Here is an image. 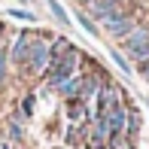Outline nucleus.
I'll return each mask as SVG.
<instances>
[{"instance_id": "nucleus-17", "label": "nucleus", "mask_w": 149, "mask_h": 149, "mask_svg": "<svg viewBox=\"0 0 149 149\" xmlns=\"http://www.w3.org/2000/svg\"><path fill=\"white\" fill-rule=\"evenodd\" d=\"M22 134H24L22 125H15V122H12V125H9V137H12V140H22Z\"/></svg>"}, {"instance_id": "nucleus-1", "label": "nucleus", "mask_w": 149, "mask_h": 149, "mask_svg": "<svg viewBox=\"0 0 149 149\" xmlns=\"http://www.w3.org/2000/svg\"><path fill=\"white\" fill-rule=\"evenodd\" d=\"M85 61L82 55V49L79 46H70V49L61 55L55 64H49V70H46V76H43V94L46 91H52L58 82H64L67 76H73V73H79V64Z\"/></svg>"}, {"instance_id": "nucleus-12", "label": "nucleus", "mask_w": 149, "mask_h": 149, "mask_svg": "<svg viewBox=\"0 0 149 149\" xmlns=\"http://www.w3.org/2000/svg\"><path fill=\"white\" fill-rule=\"evenodd\" d=\"M46 3H49V12H52V15H55V18H58L61 24H70V22H73V18L67 15V9H64V6L58 3V0H46Z\"/></svg>"}, {"instance_id": "nucleus-4", "label": "nucleus", "mask_w": 149, "mask_h": 149, "mask_svg": "<svg viewBox=\"0 0 149 149\" xmlns=\"http://www.w3.org/2000/svg\"><path fill=\"white\" fill-rule=\"evenodd\" d=\"M134 24H137V18H134L131 12H125V9H113L110 15L100 22V31L110 33V37H116V40H122L128 31L134 28Z\"/></svg>"}, {"instance_id": "nucleus-19", "label": "nucleus", "mask_w": 149, "mask_h": 149, "mask_svg": "<svg viewBox=\"0 0 149 149\" xmlns=\"http://www.w3.org/2000/svg\"><path fill=\"white\" fill-rule=\"evenodd\" d=\"M0 40H3V28H0Z\"/></svg>"}, {"instance_id": "nucleus-18", "label": "nucleus", "mask_w": 149, "mask_h": 149, "mask_svg": "<svg viewBox=\"0 0 149 149\" xmlns=\"http://www.w3.org/2000/svg\"><path fill=\"white\" fill-rule=\"evenodd\" d=\"M107 6H110V9H122V3H125V0H104Z\"/></svg>"}, {"instance_id": "nucleus-2", "label": "nucleus", "mask_w": 149, "mask_h": 149, "mask_svg": "<svg viewBox=\"0 0 149 149\" xmlns=\"http://www.w3.org/2000/svg\"><path fill=\"white\" fill-rule=\"evenodd\" d=\"M49 49H52V33H46V31H33L31 52H28V61H24V67H28L31 76H37V79L46 76V70H49V64H52Z\"/></svg>"}, {"instance_id": "nucleus-15", "label": "nucleus", "mask_w": 149, "mask_h": 149, "mask_svg": "<svg viewBox=\"0 0 149 149\" xmlns=\"http://www.w3.org/2000/svg\"><path fill=\"white\" fill-rule=\"evenodd\" d=\"M110 58H113V61H116V64L122 67V73H131V70H134V67H131V61H128L125 55H122L119 49H110Z\"/></svg>"}, {"instance_id": "nucleus-8", "label": "nucleus", "mask_w": 149, "mask_h": 149, "mask_svg": "<svg viewBox=\"0 0 149 149\" xmlns=\"http://www.w3.org/2000/svg\"><path fill=\"white\" fill-rule=\"evenodd\" d=\"M104 119H107V125H110V134H125V128H128V107L125 104L113 107Z\"/></svg>"}, {"instance_id": "nucleus-20", "label": "nucleus", "mask_w": 149, "mask_h": 149, "mask_svg": "<svg viewBox=\"0 0 149 149\" xmlns=\"http://www.w3.org/2000/svg\"><path fill=\"white\" fill-rule=\"evenodd\" d=\"M146 107H149V100H146Z\"/></svg>"}, {"instance_id": "nucleus-16", "label": "nucleus", "mask_w": 149, "mask_h": 149, "mask_svg": "<svg viewBox=\"0 0 149 149\" xmlns=\"http://www.w3.org/2000/svg\"><path fill=\"white\" fill-rule=\"evenodd\" d=\"M137 73H140V76H143L146 82H149V58H146V61H140V64H137Z\"/></svg>"}, {"instance_id": "nucleus-9", "label": "nucleus", "mask_w": 149, "mask_h": 149, "mask_svg": "<svg viewBox=\"0 0 149 149\" xmlns=\"http://www.w3.org/2000/svg\"><path fill=\"white\" fill-rule=\"evenodd\" d=\"M140 134V113L134 110V107H128V128H125V137H128V143H131L134 137Z\"/></svg>"}, {"instance_id": "nucleus-3", "label": "nucleus", "mask_w": 149, "mask_h": 149, "mask_svg": "<svg viewBox=\"0 0 149 149\" xmlns=\"http://www.w3.org/2000/svg\"><path fill=\"white\" fill-rule=\"evenodd\" d=\"M122 49H125V55L131 61H146L149 58V28L146 24H134L131 31L122 37Z\"/></svg>"}, {"instance_id": "nucleus-7", "label": "nucleus", "mask_w": 149, "mask_h": 149, "mask_svg": "<svg viewBox=\"0 0 149 149\" xmlns=\"http://www.w3.org/2000/svg\"><path fill=\"white\" fill-rule=\"evenodd\" d=\"M82 76H85L82 70L73 73V76H67L64 82H58L52 91H55L58 97H64V100H76V97H79V88H82Z\"/></svg>"}, {"instance_id": "nucleus-14", "label": "nucleus", "mask_w": 149, "mask_h": 149, "mask_svg": "<svg viewBox=\"0 0 149 149\" xmlns=\"http://www.w3.org/2000/svg\"><path fill=\"white\" fill-rule=\"evenodd\" d=\"M6 15H9V18H18V22H24V24H33V22H37V15H33L31 9H15V6L6 9Z\"/></svg>"}, {"instance_id": "nucleus-5", "label": "nucleus", "mask_w": 149, "mask_h": 149, "mask_svg": "<svg viewBox=\"0 0 149 149\" xmlns=\"http://www.w3.org/2000/svg\"><path fill=\"white\" fill-rule=\"evenodd\" d=\"M119 104H122V91L113 82H104L100 91H97V97H94V104H91V119L107 116V113H110L113 107H119Z\"/></svg>"}, {"instance_id": "nucleus-6", "label": "nucleus", "mask_w": 149, "mask_h": 149, "mask_svg": "<svg viewBox=\"0 0 149 149\" xmlns=\"http://www.w3.org/2000/svg\"><path fill=\"white\" fill-rule=\"evenodd\" d=\"M31 40H33V31H22L9 43V67H24L28 52H31Z\"/></svg>"}, {"instance_id": "nucleus-13", "label": "nucleus", "mask_w": 149, "mask_h": 149, "mask_svg": "<svg viewBox=\"0 0 149 149\" xmlns=\"http://www.w3.org/2000/svg\"><path fill=\"white\" fill-rule=\"evenodd\" d=\"M6 76H9V46L0 43V85L6 82Z\"/></svg>"}, {"instance_id": "nucleus-11", "label": "nucleus", "mask_w": 149, "mask_h": 149, "mask_svg": "<svg viewBox=\"0 0 149 149\" xmlns=\"http://www.w3.org/2000/svg\"><path fill=\"white\" fill-rule=\"evenodd\" d=\"M76 22L82 24V31H85V33H91V37H97V33H100L97 22H94V18H91L88 12H85V9H79V12H76Z\"/></svg>"}, {"instance_id": "nucleus-10", "label": "nucleus", "mask_w": 149, "mask_h": 149, "mask_svg": "<svg viewBox=\"0 0 149 149\" xmlns=\"http://www.w3.org/2000/svg\"><path fill=\"white\" fill-rule=\"evenodd\" d=\"M70 40H67V37H52V49H49V55H52V64H55V61L61 58V55H64V52L67 49H70Z\"/></svg>"}]
</instances>
